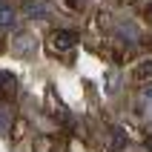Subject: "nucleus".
<instances>
[{"mask_svg": "<svg viewBox=\"0 0 152 152\" xmlns=\"http://www.w3.org/2000/svg\"><path fill=\"white\" fill-rule=\"evenodd\" d=\"M46 55H52V58H63V55H69V52L77 46V34L69 32V29H55V32L46 34Z\"/></svg>", "mask_w": 152, "mask_h": 152, "instance_id": "nucleus-1", "label": "nucleus"}, {"mask_svg": "<svg viewBox=\"0 0 152 152\" xmlns=\"http://www.w3.org/2000/svg\"><path fill=\"white\" fill-rule=\"evenodd\" d=\"M17 98V77L12 72H0V103H12Z\"/></svg>", "mask_w": 152, "mask_h": 152, "instance_id": "nucleus-2", "label": "nucleus"}, {"mask_svg": "<svg viewBox=\"0 0 152 152\" xmlns=\"http://www.w3.org/2000/svg\"><path fill=\"white\" fill-rule=\"evenodd\" d=\"M129 144V138H126V129H121V126H112L109 129V152H124Z\"/></svg>", "mask_w": 152, "mask_h": 152, "instance_id": "nucleus-3", "label": "nucleus"}, {"mask_svg": "<svg viewBox=\"0 0 152 152\" xmlns=\"http://www.w3.org/2000/svg\"><path fill=\"white\" fill-rule=\"evenodd\" d=\"M101 52L112 60V63H124V60H126V49H124V46H118L115 40H106V43L101 46Z\"/></svg>", "mask_w": 152, "mask_h": 152, "instance_id": "nucleus-4", "label": "nucleus"}, {"mask_svg": "<svg viewBox=\"0 0 152 152\" xmlns=\"http://www.w3.org/2000/svg\"><path fill=\"white\" fill-rule=\"evenodd\" d=\"M46 109H49V115H55V118L66 121V109H63V103H60V98H55V89H46Z\"/></svg>", "mask_w": 152, "mask_h": 152, "instance_id": "nucleus-5", "label": "nucleus"}, {"mask_svg": "<svg viewBox=\"0 0 152 152\" xmlns=\"http://www.w3.org/2000/svg\"><path fill=\"white\" fill-rule=\"evenodd\" d=\"M132 80L135 83H152V60H141L132 69Z\"/></svg>", "mask_w": 152, "mask_h": 152, "instance_id": "nucleus-6", "label": "nucleus"}, {"mask_svg": "<svg viewBox=\"0 0 152 152\" xmlns=\"http://www.w3.org/2000/svg\"><path fill=\"white\" fill-rule=\"evenodd\" d=\"M32 149L34 152H55V149H58V141H55L52 135H37L34 144H32Z\"/></svg>", "mask_w": 152, "mask_h": 152, "instance_id": "nucleus-7", "label": "nucleus"}, {"mask_svg": "<svg viewBox=\"0 0 152 152\" xmlns=\"http://www.w3.org/2000/svg\"><path fill=\"white\" fill-rule=\"evenodd\" d=\"M26 129H29V121H26V118H17L15 126H12V141H20V138L26 135Z\"/></svg>", "mask_w": 152, "mask_h": 152, "instance_id": "nucleus-8", "label": "nucleus"}, {"mask_svg": "<svg viewBox=\"0 0 152 152\" xmlns=\"http://www.w3.org/2000/svg\"><path fill=\"white\" fill-rule=\"evenodd\" d=\"M15 20H17V15L12 12V9H0V26H15Z\"/></svg>", "mask_w": 152, "mask_h": 152, "instance_id": "nucleus-9", "label": "nucleus"}, {"mask_svg": "<svg viewBox=\"0 0 152 152\" xmlns=\"http://www.w3.org/2000/svg\"><path fill=\"white\" fill-rule=\"evenodd\" d=\"M141 17H144L146 23H152V0H146L144 6H141Z\"/></svg>", "mask_w": 152, "mask_h": 152, "instance_id": "nucleus-10", "label": "nucleus"}, {"mask_svg": "<svg viewBox=\"0 0 152 152\" xmlns=\"http://www.w3.org/2000/svg\"><path fill=\"white\" fill-rule=\"evenodd\" d=\"M69 152H89V146H86V144H80V141L75 138V141L69 144Z\"/></svg>", "mask_w": 152, "mask_h": 152, "instance_id": "nucleus-11", "label": "nucleus"}, {"mask_svg": "<svg viewBox=\"0 0 152 152\" xmlns=\"http://www.w3.org/2000/svg\"><path fill=\"white\" fill-rule=\"evenodd\" d=\"M146 149L152 152V132H149V135H146Z\"/></svg>", "mask_w": 152, "mask_h": 152, "instance_id": "nucleus-12", "label": "nucleus"}, {"mask_svg": "<svg viewBox=\"0 0 152 152\" xmlns=\"http://www.w3.org/2000/svg\"><path fill=\"white\" fill-rule=\"evenodd\" d=\"M6 52V40H3V34H0V55Z\"/></svg>", "mask_w": 152, "mask_h": 152, "instance_id": "nucleus-13", "label": "nucleus"}, {"mask_svg": "<svg viewBox=\"0 0 152 152\" xmlns=\"http://www.w3.org/2000/svg\"><path fill=\"white\" fill-rule=\"evenodd\" d=\"M124 3H135V0H124Z\"/></svg>", "mask_w": 152, "mask_h": 152, "instance_id": "nucleus-14", "label": "nucleus"}]
</instances>
